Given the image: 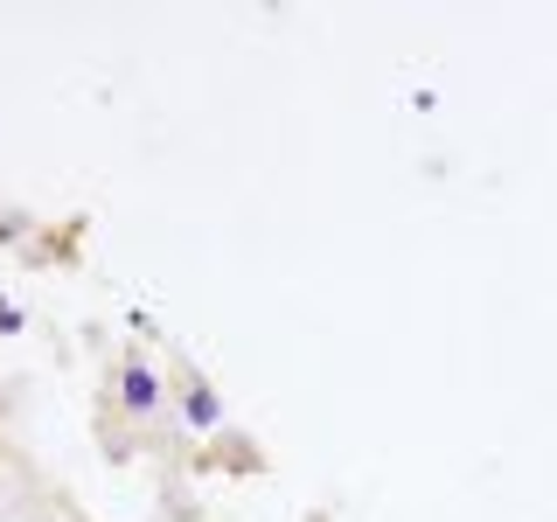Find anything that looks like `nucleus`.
<instances>
[{
    "instance_id": "7ed1b4c3",
    "label": "nucleus",
    "mask_w": 557,
    "mask_h": 522,
    "mask_svg": "<svg viewBox=\"0 0 557 522\" xmlns=\"http://www.w3.org/2000/svg\"><path fill=\"white\" fill-rule=\"evenodd\" d=\"M14 327H22V307H14V300H0V335H14Z\"/></svg>"
},
{
    "instance_id": "f257e3e1",
    "label": "nucleus",
    "mask_w": 557,
    "mask_h": 522,
    "mask_svg": "<svg viewBox=\"0 0 557 522\" xmlns=\"http://www.w3.org/2000/svg\"><path fill=\"white\" fill-rule=\"evenodd\" d=\"M119 405H126V411H153V405H161V376H153L147 362H126V370H119Z\"/></svg>"
},
{
    "instance_id": "f03ea898",
    "label": "nucleus",
    "mask_w": 557,
    "mask_h": 522,
    "mask_svg": "<svg viewBox=\"0 0 557 522\" xmlns=\"http://www.w3.org/2000/svg\"><path fill=\"white\" fill-rule=\"evenodd\" d=\"M182 411H188V425H196V432H209V425H216V418H223V405H216V390H209V383H188Z\"/></svg>"
}]
</instances>
